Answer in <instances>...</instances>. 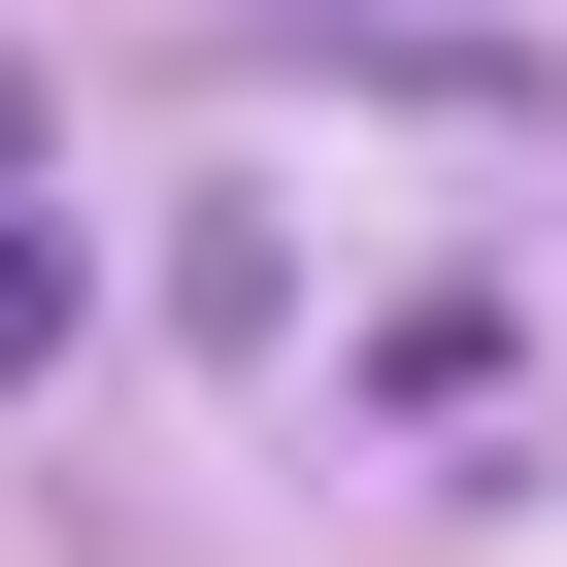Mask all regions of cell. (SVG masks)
<instances>
[{"instance_id": "6da1fadb", "label": "cell", "mask_w": 567, "mask_h": 567, "mask_svg": "<svg viewBox=\"0 0 567 567\" xmlns=\"http://www.w3.org/2000/svg\"><path fill=\"white\" fill-rule=\"evenodd\" d=\"M0 368H68V234H0Z\"/></svg>"}]
</instances>
